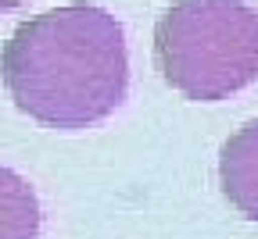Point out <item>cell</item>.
<instances>
[{
	"label": "cell",
	"instance_id": "obj_5",
	"mask_svg": "<svg viewBox=\"0 0 258 239\" xmlns=\"http://www.w3.org/2000/svg\"><path fill=\"white\" fill-rule=\"evenodd\" d=\"M25 4V0H0V18H4V15H11L15 8H22Z\"/></svg>",
	"mask_w": 258,
	"mask_h": 239
},
{
	"label": "cell",
	"instance_id": "obj_4",
	"mask_svg": "<svg viewBox=\"0 0 258 239\" xmlns=\"http://www.w3.org/2000/svg\"><path fill=\"white\" fill-rule=\"evenodd\" d=\"M40 200L32 186L0 164V239H40Z\"/></svg>",
	"mask_w": 258,
	"mask_h": 239
},
{
	"label": "cell",
	"instance_id": "obj_1",
	"mask_svg": "<svg viewBox=\"0 0 258 239\" xmlns=\"http://www.w3.org/2000/svg\"><path fill=\"white\" fill-rule=\"evenodd\" d=\"M15 107L47 129H90L129 93V50L118 18L97 4H64L22 22L0 50Z\"/></svg>",
	"mask_w": 258,
	"mask_h": 239
},
{
	"label": "cell",
	"instance_id": "obj_2",
	"mask_svg": "<svg viewBox=\"0 0 258 239\" xmlns=\"http://www.w3.org/2000/svg\"><path fill=\"white\" fill-rule=\"evenodd\" d=\"M154 61L186 100L233 96L258 79V11L247 0H172L154 29Z\"/></svg>",
	"mask_w": 258,
	"mask_h": 239
},
{
	"label": "cell",
	"instance_id": "obj_3",
	"mask_svg": "<svg viewBox=\"0 0 258 239\" xmlns=\"http://www.w3.org/2000/svg\"><path fill=\"white\" fill-rule=\"evenodd\" d=\"M219 182L233 207L258 221V118L240 125L219 154Z\"/></svg>",
	"mask_w": 258,
	"mask_h": 239
}]
</instances>
